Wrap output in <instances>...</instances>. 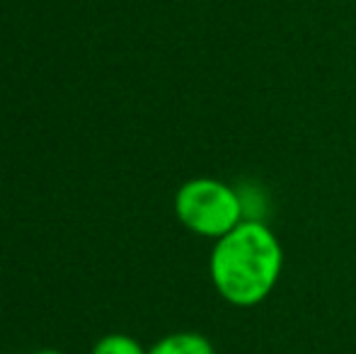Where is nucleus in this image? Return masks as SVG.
I'll use <instances>...</instances> for the list:
<instances>
[{
  "label": "nucleus",
  "instance_id": "f257e3e1",
  "mask_svg": "<svg viewBox=\"0 0 356 354\" xmlns=\"http://www.w3.org/2000/svg\"><path fill=\"white\" fill-rule=\"evenodd\" d=\"M284 272V248L259 218H245L213 241L209 277L223 301L238 308L259 306L272 296Z\"/></svg>",
  "mask_w": 356,
  "mask_h": 354
},
{
  "label": "nucleus",
  "instance_id": "20e7f679",
  "mask_svg": "<svg viewBox=\"0 0 356 354\" xmlns=\"http://www.w3.org/2000/svg\"><path fill=\"white\" fill-rule=\"evenodd\" d=\"M92 354H148V350L138 340H134L131 335L112 332V335H104L92 347Z\"/></svg>",
  "mask_w": 356,
  "mask_h": 354
},
{
  "label": "nucleus",
  "instance_id": "f03ea898",
  "mask_svg": "<svg viewBox=\"0 0 356 354\" xmlns=\"http://www.w3.org/2000/svg\"><path fill=\"white\" fill-rule=\"evenodd\" d=\"M175 214L187 231L218 241L245 218V202L240 192L223 179H187L175 194Z\"/></svg>",
  "mask_w": 356,
  "mask_h": 354
},
{
  "label": "nucleus",
  "instance_id": "7ed1b4c3",
  "mask_svg": "<svg viewBox=\"0 0 356 354\" xmlns=\"http://www.w3.org/2000/svg\"><path fill=\"white\" fill-rule=\"evenodd\" d=\"M148 354H216L211 340L202 332H170L148 350Z\"/></svg>",
  "mask_w": 356,
  "mask_h": 354
},
{
  "label": "nucleus",
  "instance_id": "39448f33",
  "mask_svg": "<svg viewBox=\"0 0 356 354\" xmlns=\"http://www.w3.org/2000/svg\"><path fill=\"white\" fill-rule=\"evenodd\" d=\"M34 354H63V352H58V350H39V352H34Z\"/></svg>",
  "mask_w": 356,
  "mask_h": 354
}]
</instances>
